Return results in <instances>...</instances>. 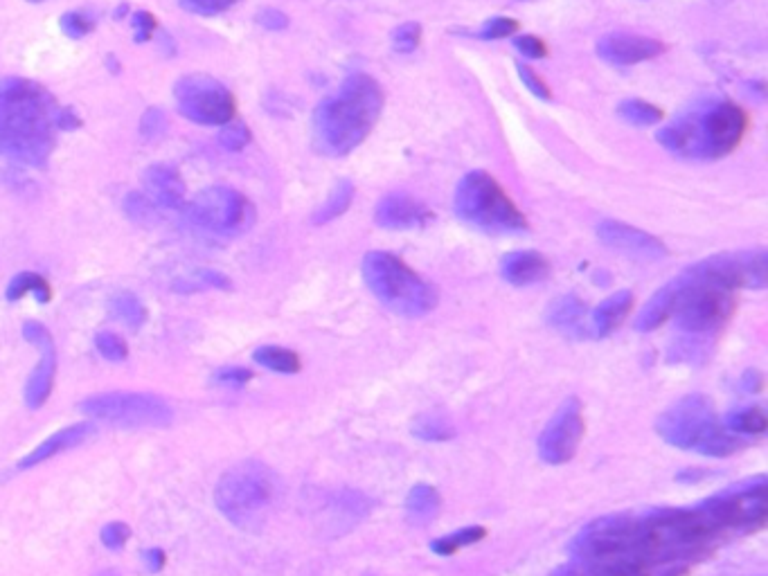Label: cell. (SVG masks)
<instances>
[{"label": "cell", "mask_w": 768, "mask_h": 576, "mask_svg": "<svg viewBox=\"0 0 768 576\" xmlns=\"http://www.w3.org/2000/svg\"><path fill=\"white\" fill-rule=\"evenodd\" d=\"M93 435H95V426L88 421L75 423V426H68L64 430H59V432H55V435H50L46 441H43V444L30 450V453L19 462V468H32V466H39L43 462H48V459H52L55 455H61L70 448L82 446L84 441Z\"/></svg>", "instance_id": "obj_21"}, {"label": "cell", "mask_w": 768, "mask_h": 576, "mask_svg": "<svg viewBox=\"0 0 768 576\" xmlns=\"http://www.w3.org/2000/svg\"><path fill=\"white\" fill-rule=\"evenodd\" d=\"M280 482L269 466L255 459L228 468L214 489V504L232 525L255 531L278 498Z\"/></svg>", "instance_id": "obj_5"}, {"label": "cell", "mask_w": 768, "mask_h": 576, "mask_svg": "<svg viewBox=\"0 0 768 576\" xmlns=\"http://www.w3.org/2000/svg\"><path fill=\"white\" fill-rule=\"evenodd\" d=\"M748 131V113L732 102H705L658 131V142L681 158L717 160L737 149Z\"/></svg>", "instance_id": "obj_3"}, {"label": "cell", "mask_w": 768, "mask_h": 576, "mask_svg": "<svg viewBox=\"0 0 768 576\" xmlns=\"http://www.w3.org/2000/svg\"><path fill=\"white\" fill-rule=\"evenodd\" d=\"M253 358H255L257 365L271 369V372H278V374L300 372V358H298L296 351H291V349L266 345V347L255 349Z\"/></svg>", "instance_id": "obj_27"}, {"label": "cell", "mask_w": 768, "mask_h": 576, "mask_svg": "<svg viewBox=\"0 0 768 576\" xmlns=\"http://www.w3.org/2000/svg\"><path fill=\"white\" fill-rule=\"evenodd\" d=\"M419 41H422V27H419V23H404L392 32V48L401 54L413 52Z\"/></svg>", "instance_id": "obj_39"}, {"label": "cell", "mask_w": 768, "mask_h": 576, "mask_svg": "<svg viewBox=\"0 0 768 576\" xmlns=\"http://www.w3.org/2000/svg\"><path fill=\"white\" fill-rule=\"evenodd\" d=\"M692 273L705 279V282L726 288V291H735V288H755L759 291V288L766 286V252H721V255H714L692 266Z\"/></svg>", "instance_id": "obj_14"}, {"label": "cell", "mask_w": 768, "mask_h": 576, "mask_svg": "<svg viewBox=\"0 0 768 576\" xmlns=\"http://www.w3.org/2000/svg\"><path fill=\"white\" fill-rule=\"evenodd\" d=\"M30 3H41V0H30Z\"/></svg>", "instance_id": "obj_54"}, {"label": "cell", "mask_w": 768, "mask_h": 576, "mask_svg": "<svg viewBox=\"0 0 768 576\" xmlns=\"http://www.w3.org/2000/svg\"><path fill=\"white\" fill-rule=\"evenodd\" d=\"M633 306V295L629 291L613 293L609 300H604L591 315V329L595 338H606L620 327L622 320Z\"/></svg>", "instance_id": "obj_24"}, {"label": "cell", "mask_w": 768, "mask_h": 576, "mask_svg": "<svg viewBox=\"0 0 768 576\" xmlns=\"http://www.w3.org/2000/svg\"><path fill=\"white\" fill-rule=\"evenodd\" d=\"M618 115L633 126H651L663 120V111L645 99H627L618 106Z\"/></svg>", "instance_id": "obj_32"}, {"label": "cell", "mask_w": 768, "mask_h": 576, "mask_svg": "<svg viewBox=\"0 0 768 576\" xmlns=\"http://www.w3.org/2000/svg\"><path fill=\"white\" fill-rule=\"evenodd\" d=\"M588 309L577 295H564L550 304L548 324L568 338H586L591 336V324L586 322Z\"/></svg>", "instance_id": "obj_23"}, {"label": "cell", "mask_w": 768, "mask_h": 576, "mask_svg": "<svg viewBox=\"0 0 768 576\" xmlns=\"http://www.w3.org/2000/svg\"><path fill=\"white\" fill-rule=\"evenodd\" d=\"M214 378L223 385H244L253 378V374H250V369L246 367H223Z\"/></svg>", "instance_id": "obj_49"}, {"label": "cell", "mask_w": 768, "mask_h": 576, "mask_svg": "<svg viewBox=\"0 0 768 576\" xmlns=\"http://www.w3.org/2000/svg\"><path fill=\"white\" fill-rule=\"evenodd\" d=\"M59 104L30 79L0 81V156L43 167L55 147Z\"/></svg>", "instance_id": "obj_1"}, {"label": "cell", "mask_w": 768, "mask_h": 576, "mask_svg": "<svg viewBox=\"0 0 768 576\" xmlns=\"http://www.w3.org/2000/svg\"><path fill=\"white\" fill-rule=\"evenodd\" d=\"M124 210H127V214L131 216L133 221H140V223H149L151 219H154L156 212H154V205H151L145 196L142 194H131L127 196V203H124Z\"/></svg>", "instance_id": "obj_44"}, {"label": "cell", "mask_w": 768, "mask_h": 576, "mask_svg": "<svg viewBox=\"0 0 768 576\" xmlns=\"http://www.w3.org/2000/svg\"><path fill=\"white\" fill-rule=\"evenodd\" d=\"M694 336L696 338H685V340H681V342H674V345H672V349H669V363H690V365H694V363H699V360H703L705 356H708V345H705V342H708V340H703V338H699L701 336V333H694Z\"/></svg>", "instance_id": "obj_36"}, {"label": "cell", "mask_w": 768, "mask_h": 576, "mask_svg": "<svg viewBox=\"0 0 768 576\" xmlns=\"http://www.w3.org/2000/svg\"><path fill=\"white\" fill-rule=\"evenodd\" d=\"M187 212L194 225L221 237H237L248 232L257 216L253 203L244 194L223 185H214L196 194Z\"/></svg>", "instance_id": "obj_11"}, {"label": "cell", "mask_w": 768, "mask_h": 576, "mask_svg": "<svg viewBox=\"0 0 768 576\" xmlns=\"http://www.w3.org/2000/svg\"><path fill=\"white\" fill-rule=\"evenodd\" d=\"M142 558H145V565L149 567L151 572H160L165 567V552L158 547L147 549V552L142 554Z\"/></svg>", "instance_id": "obj_52"}, {"label": "cell", "mask_w": 768, "mask_h": 576, "mask_svg": "<svg viewBox=\"0 0 768 576\" xmlns=\"http://www.w3.org/2000/svg\"><path fill=\"white\" fill-rule=\"evenodd\" d=\"M383 108L377 79L363 72L347 77L334 97L314 113V147L325 156H347L372 133Z\"/></svg>", "instance_id": "obj_2"}, {"label": "cell", "mask_w": 768, "mask_h": 576, "mask_svg": "<svg viewBox=\"0 0 768 576\" xmlns=\"http://www.w3.org/2000/svg\"><path fill=\"white\" fill-rule=\"evenodd\" d=\"M250 142V131L244 122H228L219 131V144L228 151H241Z\"/></svg>", "instance_id": "obj_38"}, {"label": "cell", "mask_w": 768, "mask_h": 576, "mask_svg": "<svg viewBox=\"0 0 768 576\" xmlns=\"http://www.w3.org/2000/svg\"><path fill=\"white\" fill-rule=\"evenodd\" d=\"M516 48H519V52L523 54V57L528 59H543L548 54V45L543 43L539 36L534 34H523V36H516Z\"/></svg>", "instance_id": "obj_46"}, {"label": "cell", "mask_w": 768, "mask_h": 576, "mask_svg": "<svg viewBox=\"0 0 768 576\" xmlns=\"http://www.w3.org/2000/svg\"><path fill=\"white\" fill-rule=\"evenodd\" d=\"M23 336L30 345L41 351L39 365L34 367V372L28 378V385H25V403H28L32 410H37L50 399L52 387H55L57 351L55 342H52V333L39 322H25Z\"/></svg>", "instance_id": "obj_16"}, {"label": "cell", "mask_w": 768, "mask_h": 576, "mask_svg": "<svg viewBox=\"0 0 768 576\" xmlns=\"http://www.w3.org/2000/svg\"><path fill=\"white\" fill-rule=\"evenodd\" d=\"M433 219L431 210L413 196L388 194L383 196L374 210V221L386 230H415Z\"/></svg>", "instance_id": "obj_19"}, {"label": "cell", "mask_w": 768, "mask_h": 576, "mask_svg": "<svg viewBox=\"0 0 768 576\" xmlns=\"http://www.w3.org/2000/svg\"><path fill=\"white\" fill-rule=\"evenodd\" d=\"M174 97L178 111L196 124L223 126L235 117V97L230 90L210 75H185L176 81Z\"/></svg>", "instance_id": "obj_13"}, {"label": "cell", "mask_w": 768, "mask_h": 576, "mask_svg": "<svg viewBox=\"0 0 768 576\" xmlns=\"http://www.w3.org/2000/svg\"><path fill=\"white\" fill-rule=\"evenodd\" d=\"M257 23L264 25L266 30H284L289 25V18L278 9H264V12L257 14Z\"/></svg>", "instance_id": "obj_50"}, {"label": "cell", "mask_w": 768, "mask_h": 576, "mask_svg": "<svg viewBox=\"0 0 768 576\" xmlns=\"http://www.w3.org/2000/svg\"><path fill=\"white\" fill-rule=\"evenodd\" d=\"M440 509H442V498L431 484H417L413 486V491L408 493L406 513L410 522H417V525L431 522L437 513H440Z\"/></svg>", "instance_id": "obj_26"}, {"label": "cell", "mask_w": 768, "mask_h": 576, "mask_svg": "<svg viewBox=\"0 0 768 576\" xmlns=\"http://www.w3.org/2000/svg\"><path fill=\"white\" fill-rule=\"evenodd\" d=\"M516 30H519V23L507 16H498V18H491V21L485 25V30L480 32V39L485 41L505 39V36H512Z\"/></svg>", "instance_id": "obj_42"}, {"label": "cell", "mask_w": 768, "mask_h": 576, "mask_svg": "<svg viewBox=\"0 0 768 576\" xmlns=\"http://www.w3.org/2000/svg\"><path fill=\"white\" fill-rule=\"evenodd\" d=\"M550 576H642L633 567L622 565H604V563H588V561H570L568 565H561L559 570L552 572Z\"/></svg>", "instance_id": "obj_28"}, {"label": "cell", "mask_w": 768, "mask_h": 576, "mask_svg": "<svg viewBox=\"0 0 768 576\" xmlns=\"http://www.w3.org/2000/svg\"><path fill=\"white\" fill-rule=\"evenodd\" d=\"M167 126V117L165 113L160 111V108H149V111L142 115V122H140V131L145 138H158L160 133L165 131Z\"/></svg>", "instance_id": "obj_45"}, {"label": "cell", "mask_w": 768, "mask_h": 576, "mask_svg": "<svg viewBox=\"0 0 768 576\" xmlns=\"http://www.w3.org/2000/svg\"><path fill=\"white\" fill-rule=\"evenodd\" d=\"M133 25V36H136V43H145L151 34L156 30V18L149 12H136L131 18Z\"/></svg>", "instance_id": "obj_48"}, {"label": "cell", "mask_w": 768, "mask_h": 576, "mask_svg": "<svg viewBox=\"0 0 768 576\" xmlns=\"http://www.w3.org/2000/svg\"><path fill=\"white\" fill-rule=\"evenodd\" d=\"M196 277H199V282H201V284L212 286V288H221V291H230V288H232L230 279H228L226 275L217 273V270L205 268V270H199V275H196Z\"/></svg>", "instance_id": "obj_51"}, {"label": "cell", "mask_w": 768, "mask_h": 576, "mask_svg": "<svg viewBox=\"0 0 768 576\" xmlns=\"http://www.w3.org/2000/svg\"><path fill=\"white\" fill-rule=\"evenodd\" d=\"M363 279L388 311L404 318H419L437 306L435 286L390 252H368L363 259Z\"/></svg>", "instance_id": "obj_6"}, {"label": "cell", "mask_w": 768, "mask_h": 576, "mask_svg": "<svg viewBox=\"0 0 768 576\" xmlns=\"http://www.w3.org/2000/svg\"><path fill=\"white\" fill-rule=\"evenodd\" d=\"M674 284V311L678 327L687 333H708L719 329L735 311V297L717 284H710L687 268Z\"/></svg>", "instance_id": "obj_9"}, {"label": "cell", "mask_w": 768, "mask_h": 576, "mask_svg": "<svg viewBox=\"0 0 768 576\" xmlns=\"http://www.w3.org/2000/svg\"><path fill=\"white\" fill-rule=\"evenodd\" d=\"M584 437L582 403L570 396L564 405L552 414L548 426L543 428L539 439V455L548 464H566L577 455V448Z\"/></svg>", "instance_id": "obj_15"}, {"label": "cell", "mask_w": 768, "mask_h": 576, "mask_svg": "<svg viewBox=\"0 0 768 576\" xmlns=\"http://www.w3.org/2000/svg\"><path fill=\"white\" fill-rule=\"evenodd\" d=\"M79 410L88 417L122 428H163L174 421V410L156 394L111 392L88 396L79 403Z\"/></svg>", "instance_id": "obj_10"}, {"label": "cell", "mask_w": 768, "mask_h": 576, "mask_svg": "<svg viewBox=\"0 0 768 576\" xmlns=\"http://www.w3.org/2000/svg\"><path fill=\"white\" fill-rule=\"evenodd\" d=\"M485 538V529L482 527H467L462 531H455V534L451 536H444V538H437L433 543V552L440 554V556H451L458 552V549L462 547H469V545H476L478 540Z\"/></svg>", "instance_id": "obj_35"}, {"label": "cell", "mask_w": 768, "mask_h": 576, "mask_svg": "<svg viewBox=\"0 0 768 576\" xmlns=\"http://www.w3.org/2000/svg\"><path fill=\"white\" fill-rule=\"evenodd\" d=\"M568 549L575 561L633 567L647 576L640 554V518L636 516H606L588 522Z\"/></svg>", "instance_id": "obj_8"}, {"label": "cell", "mask_w": 768, "mask_h": 576, "mask_svg": "<svg viewBox=\"0 0 768 576\" xmlns=\"http://www.w3.org/2000/svg\"><path fill=\"white\" fill-rule=\"evenodd\" d=\"M665 52V45L638 34H606L597 41V54L613 66H636V63L656 59Z\"/></svg>", "instance_id": "obj_18"}, {"label": "cell", "mask_w": 768, "mask_h": 576, "mask_svg": "<svg viewBox=\"0 0 768 576\" xmlns=\"http://www.w3.org/2000/svg\"><path fill=\"white\" fill-rule=\"evenodd\" d=\"M95 347L106 360H113V363H122L129 356V347L124 338H120L118 333L113 331H100L95 336Z\"/></svg>", "instance_id": "obj_37"}, {"label": "cell", "mask_w": 768, "mask_h": 576, "mask_svg": "<svg viewBox=\"0 0 768 576\" xmlns=\"http://www.w3.org/2000/svg\"><path fill=\"white\" fill-rule=\"evenodd\" d=\"M766 486V477L757 475L753 480L730 486V489L705 500L723 534H748V531H755L764 525L768 509Z\"/></svg>", "instance_id": "obj_12"}, {"label": "cell", "mask_w": 768, "mask_h": 576, "mask_svg": "<svg viewBox=\"0 0 768 576\" xmlns=\"http://www.w3.org/2000/svg\"><path fill=\"white\" fill-rule=\"evenodd\" d=\"M516 70H519L523 84L530 88V93H534V95L541 97V99H550L552 97L546 81H543L532 68L525 66V63H516Z\"/></svg>", "instance_id": "obj_47"}, {"label": "cell", "mask_w": 768, "mask_h": 576, "mask_svg": "<svg viewBox=\"0 0 768 576\" xmlns=\"http://www.w3.org/2000/svg\"><path fill=\"white\" fill-rule=\"evenodd\" d=\"M500 275H503L509 284L514 286H528L539 284L550 275L548 259L537 250H519L509 252L500 264Z\"/></svg>", "instance_id": "obj_22"}, {"label": "cell", "mask_w": 768, "mask_h": 576, "mask_svg": "<svg viewBox=\"0 0 768 576\" xmlns=\"http://www.w3.org/2000/svg\"><path fill=\"white\" fill-rule=\"evenodd\" d=\"M597 237L609 248L638 259H660L667 255L665 243L658 241L654 234L613 219H604L597 225Z\"/></svg>", "instance_id": "obj_17"}, {"label": "cell", "mask_w": 768, "mask_h": 576, "mask_svg": "<svg viewBox=\"0 0 768 576\" xmlns=\"http://www.w3.org/2000/svg\"><path fill=\"white\" fill-rule=\"evenodd\" d=\"M413 435L424 441H446L455 435V430L440 414H422L413 423Z\"/></svg>", "instance_id": "obj_34"}, {"label": "cell", "mask_w": 768, "mask_h": 576, "mask_svg": "<svg viewBox=\"0 0 768 576\" xmlns=\"http://www.w3.org/2000/svg\"><path fill=\"white\" fill-rule=\"evenodd\" d=\"M239 3V0H178V5L192 14H201V16H214L230 9L232 5Z\"/></svg>", "instance_id": "obj_40"}, {"label": "cell", "mask_w": 768, "mask_h": 576, "mask_svg": "<svg viewBox=\"0 0 768 576\" xmlns=\"http://www.w3.org/2000/svg\"><path fill=\"white\" fill-rule=\"evenodd\" d=\"M455 214L489 234L525 232L528 221L487 171H471L455 189Z\"/></svg>", "instance_id": "obj_7"}, {"label": "cell", "mask_w": 768, "mask_h": 576, "mask_svg": "<svg viewBox=\"0 0 768 576\" xmlns=\"http://www.w3.org/2000/svg\"><path fill=\"white\" fill-rule=\"evenodd\" d=\"M352 198H354V185L350 180H341V183L332 189V194H329L325 205L314 214V223L323 225L338 219V216L345 214L347 207L352 205Z\"/></svg>", "instance_id": "obj_30"}, {"label": "cell", "mask_w": 768, "mask_h": 576, "mask_svg": "<svg viewBox=\"0 0 768 576\" xmlns=\"http://www.w3.org/2000/svg\"><path fill=\"white\" fill-rule=\"evenodd\" d=\"M28 293H32L34 297H37L41 304L50 302V297H52L50 284L41 275H37V273H21V275H16L12 282H10V286H7V300H10V302L21 300V297H25Z\"/></svg>", "instance_id": "obj_29"}, {"label": "cell", "mask_w": 768, "mask_h": 576, "mask_svg": "<svg viewBox=\"0 0 768 576\" xmlns=\"http://www.w3.org/2000/svg\"><path fill=\"white\" fill-rule=\"evenodd\" d=\"M656 430L667 444L708 457H728L744 446L739 435L721 426L714 405L701 394L685 396L665 410L658 417Z\"/></svg>", "instance_id": "obj_4"}, {"label": "cell", "mask_w": 768, "mask_h": 576, "mask_svg": "<svg viewBox=\"0 0 768 576\" xmlns=\"http://www.w3.org/2000/svg\"><path fill=\"white\" fill-rule=\"evenodd\" d=\"M131 536V529L127 522H109L102 529V545L109 547V549H122L124 545H127V540Z\"/></svg>", "instance_id": "obj_43"}, {"label": "cell", "mask_w": 768, "mask_h": 576, "mask_svg": "<svg viewBox=\"0 0 768 576\" xmlns=\"http://www.w3.org/2000/svg\"><path fill=\"white\" fill-rule=\"evenodd\" d=\"M142 192L151 205L163 210H181L185 205V183L169 165H151L142 171Z\"/></svg>", "instance_id": "obj_20"}, {"label": "cell", "mask_w": 768, "mask_h": 576, "mask_svg": "<svg viewBox=\"0 0 768 576\" xmlns=\"http://www.w3.org/2000/svg\"><path fill=\"white\" fill-rule=\"evenodd\" d=\"M728 430L735 435H762L768 428V419L762 408H744L732 412L726 421Z\"/></svg>", "instance_id": "obj_31"}, {"label": "cell", "mask_w": 768, "mask_h": 576, "mask_svg": "<svg viewBox=\"0 0 768 576\" xmlns=\"http://www.w3.org/2000/svg\"><path fill=\"white\" fill-rule=\"evenodd\" d=\"M93 27L95 23L91 18L79 12H68L61 16V30H64L70 39H82L88 32H93Z\"/></svg>", "instance_id": "obj_41"}, {"label": "cell", "mask_w": 768, "mask_h": 576, "mask_svg": "<svg viewBox=\"0 0 768 576\" xmlns=\"http://www.w3.org/2000/svg\"><path fill=\"white\" fill-rule=\"evenodd\" d=\"M674 311V284L669 282L658 293L649 297V302L642 306L640 315L636 318V329L638 331H654L660 324H665L669 318H672Z\"/></svg>", "instance_id": "obj_25"}, {"label": "cell", "mask_w": 768, "mask_h": 576, "mask_svg": "<svg viewBox=\"0 0 768 576\" xmlns=\"http://www.w3.org/2000/svg\"><path fill=\"white\" fill-rule=\"evenodd\" d=\"M97 576H120V572L118 570H109V572H102V574H97Z\"/></svg>", "instance_id": "obj_53"}, {"label": "cell", "mask_w": 768, "mask_h": 576, "mask_svg": "<svg viewBox=\"0 0 768 576\" xmlns=\"http://www.w3.org/2000/svg\"><path fill=\"white\" fill-rule=\"evenodd\" d=\"M111 309L115 313V318H120L131 329H140L147 320V309L133 293L115 295L111 302Z\"/></svg>", "instance_id": "obj_33"}]
</instances>
